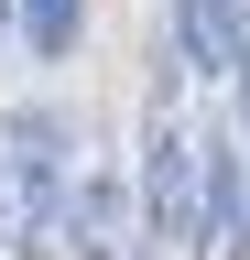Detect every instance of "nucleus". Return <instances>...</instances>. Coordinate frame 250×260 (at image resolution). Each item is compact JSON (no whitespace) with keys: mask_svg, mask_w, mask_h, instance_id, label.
<instances>
[{"mask_svg":"<svg viewBox=\"0 0 250 260\" xmlns=\"http://www.w3.org/2000/svg\"><path fill=\"white\" fill-rule=\"evenodd\" d=\"M174 44H185L196 76H239L250 65V11L239 0H196V11H174Z\"/></svg>","mask_w":250,"mask_h":260,"instance_id":"obj_3","label":"nucleus"},{"mask_svg":"<svg viewBox=\"0 0 250 260\" xmlns=\"http://www.w3.org/2000/svg\"><path fill=\"white\" fill-rule=\"evenodd\" d=\"M174 11H196V0H174Z\"/></svg>","mask_w":250,"mask_h":260,"instance_id":"obj_8","label":"nucleus"},{"mask_svg":"<svg viewBox=\"0 0 250 260\" xmlns=\"http://www.w3.org/2000/svg\"><path fill=\"white\" fill-rule=\"evenodd\" d=\"M22 44H33V54H66L76 44V0H22Z\"/></svg>","mask_w":250,"mask_h":260,"instance_id":"obj_5","label":"nucleus"},{"mask_svg":"<svg viewBox=\"0 0 250 260\" xmlns=\"http://www.w3.org/2000/svg\"><path fill=\"white\" fill-rule=\"evenodd\" d=\"M66 109H11L0 119V249H54L66 239Z\"/></svg>","mask_w":250,"mask_h":260,"instance_id":"obj_1","label":"nucleus"},{"mask_svg":"<svg viewBox=\"0 0 250 260\" xmlns=\"http://www.w3.org/2000/svg\"><path fill=\"white\" fill-rule=\"evenodd\" d=\"M120 217H131V195L87 174V184L66 195V239H54V249H87V260H120Z\"/></svg>","mask_w":250,"mask_h":260,"instance_id":"obj_4","label":"nucleus"},{"mask_svg":"<svg viewBox=\"0 0 250 260\" xmlns=\"http://www.w3.org/2000/svg\"><path fill=\"white\" fill-rule=\"evenodd\" d=\"M0 22H22V0H0Z\"/></svg>","mask_w":250,"mask_h":260,"instance_id":"obj_7","label":"nucleus"},{"mask_svg":"<svg viewBox=\"0 0 250 260\" xmlns=\"http://www.w3.org/2000/svg\"><path fill=\"white\" fill-rule=\"evenodd\" d=\"M207 141L185 130L174 109H152V130H142V217H152V239L163 249H185V239H207Z\"/></svg>","mask_w":250,"mask_h":260,"instance_id":"obj_2","label":"nucleus"},{"mask_svg":"<svg viewBox=\"0 0 250 260\" xmlns=\"http://www.w3.org/2000/svg\"><path fill=\"white\" fill-rule=\"evenodd\" d=\"M239 141H250V65H239Z\"/></svg>","mask_w":250,"mask_h":260,"instance_id":"obj_6","label":"nucleus"}]
</instances>
